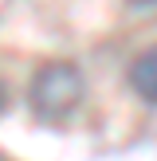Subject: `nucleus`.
Masks as SVG:
<instances>
[{"instance_id": "obj_1", "label": "nucleus", "mask_w": 157, "mask_h": 161, "mask_svg": "<svg viewBox=\"0 0 157 161\" xmlns=\"http://www.w3.org/2000/svg\"><path fill=\"white\" fill-rule=\"evenodd\" d=\"M86 94V83H83V71L67 59H51L43 67H35L28 83V106L35 110V118L43 122H63L78 110Z\"/></svg>"}, {"instance_id": "obj_2", "label": "nucleus", "mask_w": 157, "mask_h": 161, "mask_svg": "<svg viewBox=\"0 0 157 161\" xmlns=\"http://www.w3.org/2000/svg\"><path fill=\"white\" fill-rule=\"evenodd\" d=\"M126 79H130V91L145 106H157V47H145L141 55H133Z\"/></svg>"}, {"instance_id": "obj_3", "label": "nucleus", "mask_w": 157, "mask_h": 161, "mask_svg": "<svg viewBox=\"0 0 157 161\" xmlns=\"http://www.w3.org/2000/svg\"><path fill=\"white\" fill-rule=\"evenodd\" d=\"M126 4H133V8H157V0H126Z\"/></svg>"}, {"instance_id": "obj_4", "label": "nucleus", "mask_w": 157, "mask_h": 161, "mask_svg": "<svg viewBox=\"0 0 157 161\" xmlns=\"http://www.w3.org/2000/svg\"><path fill=\"white\" fill-rule=\"evenodd\" d=\"M4 98H8V91H4V83H0V110H4Z\"/></svg>"}, {"instance_id": "obj_5", "label": "nucleus", "mask_w": 157, "mask_h": 161, "mask_svg": "<svg viewBox=\"0 0 157 161\" xmlns=\"http://www.w3.org/2000/svg\"><path fill=\"white\" fill-rule=\"evenodd\" d=\"M0 161H8V157H4V153H0Z\"/></svg>"}]
</instances>
